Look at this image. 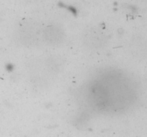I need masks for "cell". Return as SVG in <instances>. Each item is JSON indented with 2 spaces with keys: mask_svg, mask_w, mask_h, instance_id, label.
<instances>
[{
  "mask_svg": "<svg viewBox=\"0 0 147 137\" xmlns=\"http://www.w3.org/2000/svg\"><path fill=\"white\" fill-rule=\"evenodd\" d=\"M86 41L88 42L89 45L91 47H98L103 44L105 40L104 34L98 29H91L85 35Z\"/></svg>",
  "mask_w": 147,
  "mask_h": 137,
  "instance_id": "1",
  "label": "cell"
}]
</instances>
